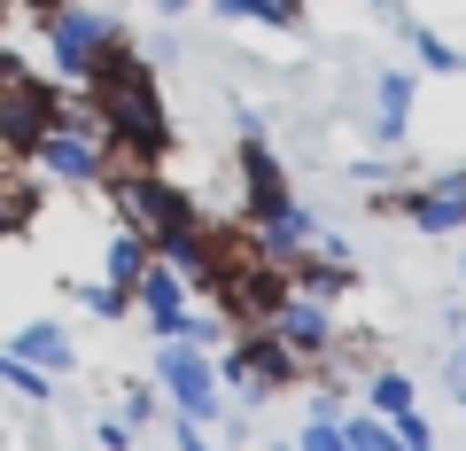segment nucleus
Masks as SVG:
<instances>
[{
  "instance_id": "obj_1",
  "label": "nucleus",
  "mask_w": 466,
  "mask_h": 451,
  "mask_svg": "<svg viewBox=\"0 0 466 451\" xmlns=\"http://www.w3.org/2000/svg\"><path fill=\"white\" fill-rule=\"evenodd\" d=\"M78 94H86V109L101 118V133H109L116 156H133V164H164V149H171L164 86H156V63L133 47V39H116Z\"/></svg>"
},
{
  "instance_id": "obj_2",
  "label": "nucleus",
  "mask_w": 466,
  "mask_h": 451,
  "mask_svg": "<svg viewBox=\"0 0 466 451\" xmlns=\"http://www.w3.org/2000/svg\"><path fill=\"white\" fill-rule=\"evenodd\" d=\"M24 164L39 171V179H55V187H70V195H101L109 187V171H116V149H109V133H101V118L86 109V94L78 101H63V118H55V133L39 140Z\"/></svg>"
},
{
  "instance_id": "obj_3",
  "label": "nucleus",
  "mask_w": 466,
  "mask_h": 451,
  "mask_svg": "<svg viewBox=\"0 0 466 451\" xmlns=\"http://www.w3.org/2000/svg\"><path fill=\"white\" fill-rule=\"evenodd\" d=\"M109 210L133 226V234H148V250L164 234H187V226H202V202H195V187H179L171 171H156V164H125V171H109Z\"/></svg>"
},
{
  "instance_id": "obj_4",
  "label": "nucleus",
  "mask_w": 466,
  "mask_h": 451,
  "mask_svg": "<svg viewBox=\"0 0 466 451\" xmlns=\"http://www.w3.org/2000/svg\"><path fill=\"white\" fill-rule=\"evenodd\" d=\"M39 39H47V63L63 86H86L101 70V55L125 39V24L101 8V0H63L55 16H39Z\"/></svg>"
},
{
  "instance_id": "obj_5",
  "label": "nucleus",
  "mask_w": 466,
  "mask_h": 451,
  "mask_svg": "<svg viewBox=\"0 0 466 451\" xmlns=\"http://www.w3.org/2000/svg\"><path fill=\"white\" fill-rule=\"evenodd\" d=\"M63 86L39 78V70H24L16 55H0V149L8 156H32L39 140L55 133V118H63Z\"/></svg>"
},
{
  "instance_id": "obj_6",
  "label": "nucleus",
  "mask_w": 466,
  "mask_h": 451,
  "mask_svg": "<svg viewBox=\"0 0 466 451\" xmlns=\"http://www.w3.org/2000/svg\"><path fill=\"white\" fill-rule=\"evenodd\" d=\"M218 296V312H226V327H272V312L288 303V272L257 265V257H241V241L226 234V257H218V272L202 281Z\"/></svg>"
},
{
  "instance_id": "obj_7",
  "label": "nucleus",
  "mask_w": 466,
  "mask_h": 451,
  "mask_svg": "<svg viewBox=\"0 0 466 451\" xmlns=\"http://www.w3.org/2000/svg\"><path fill=\"white\" fill-rule=\"evenodd\" d=\"M288 382H303V366H296V351H288L272 327H241L226 343V358H218V389H226V397H272V389H288Z\"/></svg>"
},
{
  "instance_id": "obj_8",
  "label": "nucleus",
  "mask_w": 466,
  "mask_h": 451,
  "mask_svg": "<svg viewBox=\"0 0 466 451\" xmlns=\"http://www.w3.org/2000/svg\"><path fill=\"white\" fill-rule=\"evenodd\" d=\"M156 389L171 397V413L187 420H226V389H218V358L195 351V343H156Z\"/></svg>"
},
{
  "instance_id": "obj_9",
  "label": "nucleus",
  "mask_w": 466,
  "mask_h": 451,
  "mask_svg": "<svg viewBox=\"0 0 466 451\" xmlns=\"http://www.w3.org/2000/svg\"><path fill=\"white\" fill-rule=\"evenodd\" d=\"M397 218H412V234H428V241H451V234H466V179L459 171H443V179H420V187H404V195H381Z\"/></svg>"
},
{
  "instance_id": "obj_10",
  "label": "nucleus",
  "mask_w": 466,
  "mask_h": 451,
  "mask_svg": "<svg viewBox=\"0 0 466 451\" xmlns=\"http://www.w3.org/2000/svg\"><path fill=\"white\" fill-rule=\"evenodd\" d=\"M272 334H280L288 351H296V366H319V358L342 343V319H334V303H319V296H296L288 288V303L272 312Z\"/></svg>"
},
{
  "instance_id": "obj_11",
  "label": "nucleus",
  "mask_w": 466,
  "mask_h": 451,
  "mask_svg": "<svg viewBox=\"0 0 466 451\" xmlns=\"http://www.w3.org/2000/svg\"><path fill=\"white\" fill-rule=\"evenodd\" d=\"M133 312L156 327V343H179V327H187V312H195V303H187V281L164 265V257H148V265H140V281H133Z\"/></svg>"
},
{
  "instance_id": "obj_12",
  "label": "nucleus",
  "mask_w": 466,
  "mask_h": 451,
  "mask_svg": "<svg viewBox=\"0 0 466 451\" xmlns=\"http://www.w3.org/2000/svg\"><path fill=\"white\" fill-rule=\"evenodd\" d=\"M288 288H296V296H319V303H342L350 288H358V265H350V250L319 226V241L288 265Z\"/></svg>"
},
{
  "instance_id": "obj_13",
  "label": "nucleus",
  "mask_w": 466,
  "mask_h": 451,
  "mask_svg": "<svg viewBox=\"0 0 466 451\" xmlns=\"http://www.w3.org/2000/svg\"><path fill=\"white\" fill-rule=\"evenodd\" d=\"M412 101H420V78H412V70H381V78H373V118H366V133L381 140V149H404V140H412Z\"/></svg>"
},
{
  "instance_id": "obj_14",
  "label": "nucleus",
  "mask_w": 466,
  "mask_h": 451,
  "mask_svg": "<svg viewBox=\"0 0 466 451\" xmlns=\"http://www.w3.org/2000/svg\"><path fill=\"white\" fill-rule=\"evenodd\" d=\"M8 351L32 358L39 374H70V366H78V343H70V327H63L55 312H32L16 334H8Z\"/></svg>"
},
{
  "instance_id": "obj_15",
  "label": "nucleus",
  "mask_w": 466,
  "mask_h": 451,
  "mask_svg": "<svg viewBox=\"0 0 466 451\" xmlns=\"http://www.w3.org/2000/svg\"><path fill=\"white\" fill-rule=\"evenodd\" d=\"M148 234H133V226H125V218H116L109 234H101V281H116V288H133L140 281V265H148Z\"/></svg>"
},
{
  "instance_id": "obj_16",
  "label": "nucleus",
  "mask_w": 466,
  "mask_h": 451,
  "mask_svg": "<svg viewBox=\"0 0 466 451\" xmlns=\"http://www.w3.org/2000/svg\"><path fill=\"white\" fill-rule=\"evenodd\" d=\"M218 24H257V32H303V0H210Z\"/></svg>"
},
{
  "instance_id": "obj_17",
  "label": "nucleus",
  "mask_w": 466,
  "mask_h": 451,
  "mask_svg": "<svg viewBox=\"0 0 466 451\" xmlns=\"http://www.w3.org/2000/svg\"><path fill=\"white\" fill-rule=\"evenodd\" d=\"M366 413H381V420L420 413V397H412V374H404V366H373V374H366Z\"/></svg>"
},
{
  "instance_id": "obj_18",
  "label": "nucleus",
  "mask_w": 466,
  "mask_h": 451,
  "mask_svg": "<svg viewBox=\"0 0 466 451\" xmlns=\"http://www.w3.org/2000/svg\"><path fill=\"white\" fill-rule=\"evenodd\" d=\"M397 32H404V39H412V55H420V70H435V78H451V70H466V55H459V47H451V39H443V32H428V24H412V16H404V24H397Z\"/></svg>"
},
{
  "instance_id": "obj_19",
  "label": "nucleus",
  "mask_w": 466,
  "mask_h": 451,
  "mask_svg": "<svg viewBox=\"0 0 466 451\" xmlns=\"http://www.w3.org/2000/svg\"><path fill=\"white\" fill-rule=\"evenodd\" d=\"M70 296H78V312H86V319H101V327L133 312V288H116V281H78Z\"/></svg>"
},
{
  "instance_id": "obj_20",
  "label": "nucleus",
  "mask_w": 466,
  "mask_h": 451,
  "mask_svg": "<svg viewBox=\"0 0 466 451\" xmlns=\"http://www.w3.org/2000/svg\"><path fill=\"white\" fill-rule=\"evenodd\" d=\"M0 389H16V397L47 405V397H55V374H39L32 358H16V351H0Z\"/></svg>"
},
{
  "instance_id": "obj_21",
  "label": "nucleus",
  "mask_w": 466,
  "mask_h": 451,
  "mask_svg": "<svg viewBox=\"0 0 466 451\" xmlns=\"http://www.w3.org/2000/svg\"><path fill=\"white\" fill-rule=\"evenodd\" d=\"M342 451H397V428L381 413H350L342 420Z\"/></svg>"
},
{
  "instance_id": "obj_22",
  "label": "nucleus",
  "mask_w": 466,
  "mask_h": 451,
  "mask_svg": "<svg viewBox=\"0 0 466 451\" xmlns=\"http://www.w3.org/2000/svg\"><path fill=\"white\" fill-rule=\"evenodd\" d=\"M218 334H226V319H218V312H187L179 343H195V351H218Z\"/></svg>"
},
{
  "instance_id": "obj_23",
  "label": "nucleus",
  "mask_w": 466,
  "mask_h": 451,
  "mask_svg": "<svg viewBox=\"0 0 466 451\" xmlns=\"http://www.w3.org/2000/svg\"><path fill=\"white\" fill-rule=\"evenodd\" d=\"M296 451H342V420H303V428H296Z\"/></svg>"
},
{
  "instance_id": "obj_24",
  "label": "nucleus",
  "mask_w": 466,
  "mask_h": 451,
  "mask_svg": "<svg viewBox=\"0 0 466 451\" xmlns=\"http://www.w3.org/2000/svg\"><path fill=\"white\" fill-rule=\"evenodd\" d=\"M156 413H164V389H133V397H125V420H133V428H148Z\"/></svg>"
},
{
  "instance_id": "obj_25",
  "label": "nucleus",
  "mask_w": 466,
  "mask_h": 451,
  "mask_svg": "<svg viewBox=\"0 0 466 451\" xmlns=\"http://www.w3.org/2000/svg\"><path fill=\"white\" fill-rule=\"evenodd\" d=\"M171 444L179 451H218L210 436H202V420H187V413H171Z\"/></svg>"
},
{
  "instance_id": "obj_26",
  "label": "nucleus",
  "mask_w": 466,
  "mask_h": 451,
  "mask_svg": "<svg viewBox=\"0 0 466 451\" xmlns=\"http://www.w3.org/2000/svg\"><path fill=\"white\" fill-rule=\"evenodd\" d=\"M94 436H101V451H125V444H133V420H125V413H116V420H94Z\"/></svg>"
},
{
  "instance_id": "obj_27",
  "label": "nucleus",
  "mask_w": 466,
  "mask_h": 451,
  "mask_svg": "<svg viewBox=\"0 0 466 451\" xmlns=\"http://www.w3.org/2000/svg\"><path fill=\"white\" fill-rule=\"evenodd\" d=\"M443 382H451V389H466V334L451 343V374H443Z\"/></svg>"
},
{
  "instance_id": "obj_28",
  "label": "nucleus",
  "mask_w": 466,
  "mask_h": 451,
  "mask_svg": "<svg viewBox=\"0 0 466 451\" xmlns=\"http://www.w3.org/2000/svg\"><path fill=\"white\" fill-rule=\"evenodd\" d=\"M373 16H389V24H404V8H397V0H373Z\"/></svg>"
},
{
  "instance_id": "obj_29",
  "label": "nucleus",
  "mask_w": 466,
  "mask_h": 451,
  "mask_svg": "<svg viewBox=\"0 0 466 451\" xmlns=\"http://www.w3.org/2000/svg\"><path fill=\"white\" fill-rule=\"evenodd\" d=\"M459 405H466V389H459Z\"/></svg>"
},
{
  "instance_id": "obj_30",
  "label": "nucleus",
  "mask_w": 466,
  "mask_h": 451,
  "mask_svg": "<svg viewBox=\"0 0 466 451\" xmlns=\"http://www.w3.org/2000/svg\"><path fill=\"white\" fill-rule=\"evenodd\" d=\"M459 272H466V257H459Z\"/></svg>"
},
{
  "instance_id": "obj_31",
  "label": "nucleus",
  "mask_w": 466,
  "mask_h": 451,
  "mask_svg": "<svg viewBox=\"0 0 466 451\" xmlns=\"http://www.w3.org/2000/svg\"><path fill=\"white\" fill-rule=\"evenodd\" d=\"M459 179H466V171H459Z\"/></svg>"
}]
</instances>
